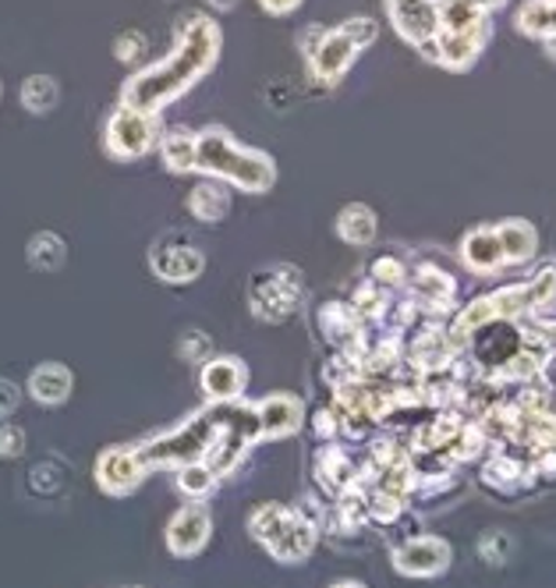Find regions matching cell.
I'll list each match as a JSON object with an SVG mask.
<instances>
[{
	"mask_svg": "<svg viewBox=\"0 0 556 588\" xmlns=\"http://www.w3.org/2000/svg\"><path fill=\"white\" fill-rule=\"evenodd\" d=\"M217 47H220V33L209 19H192L189 28H181V43L178 50L170 53V61L156 64L149 71H142L135 82H128L124 89V104L132 110H153L174 99L181 89L206 75L209 64L217 61Z\"/></svg>",
	"mask_w": 556,
	"mask_h": 588,
	"instance_id": "6da1fadb",
	"label": "cell"
},
{
	"mask_svg": "<svg viewBox=\"0 0 556 588\" xmlns=\"http://www.w3.org/2000/svg\"><path fill=\"white\" fill-rule=\"evenodd\" d=\"M195 164L209 170V175H223L238 181L241 189L249 192H263L266 184L274 181V164H269L263 153L241 149L220 128H209V132L195 139Z\"/></svg>",
	"mask_w": 556,
	"mask_h": 588,
	"instance_id": "7a4b0ae2",
	"label": "cell"
},
{
	"mask_svg": "<svg viewBox=\"0 0 556 588\" xmlns=\"http://www.w3.org/2000/svg\"><path fill=\"white\" fill-rule=\"evenodd\" d=\"M252 536L283 564H298L316 550V525L291 507L266 504L249 518Z\"/></svg>",
	"mask_w": 556,
	"mask_h": 588,
	"instance_id": "3957f363",
	"label": "cell"
},
{
	"mask_svg": "<svg viewBox=\"0 0 556 588\" xmlns=\"http://www.w3.org/2000/svg\"><path fill=\"white\" fill-rule=\"evenodd\" d=\"M220 429V408L198 411L195 419H189L184 425H178L174 433H167L160 440L138 443V457L146 461V468L153 465H192L198 457H206L213 436Z\"/></svg>",
	"mask_w": 556,
	"mask_h": 588,
	"instance_id": "277c9868",
	"label": "cell"
},
{
	"mask_svg": "<svg viewBox=\"0 0 556 588\" xmlns=\"http://www.w3.org/2000/svg\"><path fill=\"white\" fill-rule=\"evenodd\" d=\"M259 440V415L255 408H220V429L206 451V468L213 476H227L241 465V457Z\"/></svg>",
	"mask_w": 556,
	"mask_h": 588,
	"instance_id": "5b68a950",
	"label": "cell"
},
{
	"mask_svg": "<svg viewBox=\"0 0 556 588\" xmlns=\"http://www.w3.org/2000/svg\"><path fill=\"white\" fill-rule=\"evenodd\" d=\"M298 295H302V280H298L294 269L280 266V269H266V274L252 280L249 301L259 320L280 323L298 309Z\"/></svg>",
	"mask_w": 556,
	"mask_h": 588,
	"instance_id": "8992f818",
	"label": "cell"
},
{
	"mask_svg": "<svg viewBox=\"0 0 556 588\" xmlns=\"http://www.w3.org/2000/svg\"><path fill=\"white\" fill-rule=\"evenodd\" d=\"M146 461L138 457V447H113L104 451L96 461V482L99 490L110 493V496H124L132 493L135 485L146 479Z\"/></svg>",
	"mask_w": 556,
	"mask_h": 588,
	"instance_id": "52a82bcc",
	"label": "cell"
},
{
	"mask_svg": "<svg viewBox=\"0 0 556 588\" xmlns=\"http://www.w3.org/2000/svg\"><path fill=\"white\" fill-rule=\"evenodd\" d=\"M447 564H450V547L436 536L408 539L394 553V567L408 578H433L439 571H447Z\"/></svg>",
	"mask_w": 556,
	"mask_h": 588,
	"instance_id": "ba28073f",
	"label": "cell"
},
{
	"mask_svg": "<svg viewBox=\"0 0 556 588\" xmlns=\"http://www.w3.org/2000/svg\"><path fill=\"white\" fill-rule=\"evenodd\" d=\"M153 269H156V277H164L170 284L195 280L203 274V252H198L189 238L167 235L160 245L153 249Z\"/></svg>",
	"mask_w": 556,
	"mask_h": 588,
	"instance_id": "9c48e42d",
	"label": "cell"
},
{
	"mask_svg": "<svg viewBox=\"0 0 556 588\" xmlns=\"http://www.w3.org/2000/svg\"><path fill=\"white\" fill-rule=\"evenodd\" d=\"M107 146H110V153H118V156L146 153L153 146V118H149V113H142V110H132V107L118 110V113H113L110 128H107Z\"/></svg>",
	"mask_w": 556,
	"mask_h": 588,
	"instance_id": "30bf717a",
	"label": "cell"
},
{
	"mask_svg": "<svg viewBox=\"0 0 556 588\" xmlns=\"http://www.w3.org/2000/svg\"><path fill=\"white\" fill-rule=\"evenodd\" d=\"M209 532H213V521L203 507L198 504L181 507L167 525V547L174 556H195L209 542Z\"/></svg>",
	"mask_w": 556,
	"mask_h": 588,
	"instance_id": "8fae6325",
	"label": "cell"
},
{
	"mask_svg": "<svg viewBox=\"0 0 556 588\" xmlns=\"http://www.w3.org/2000/svg\"><path fill=\"white\" fill-rule=\"evenodd\" d=\"M255 415H259V436L280 440V436L298 433V425L305 419V408L302 400L291 394H269L255 405Z\"/></svg>",
	"mask_w": 556,
	"mask_h": 588,
	"instance_id": "7c38bea8",
	"label": "cell"
},
{
	"mask_svg": "<svg viewBox=\"0 0 556 588\" xmlns=\"http://www.w3.org/2000/svg\"><path fill=\"white\" fill-rule=\"evenodd\" d=\"M390 19L419 47H425L439 33V8L433 0H390Z\"/></svg>",
	"mask_w": 556,
	"mask_h": 588,
	"instance_id": "4fadbf2b",
	"label": "cell"
},
{
	"mask_svg": "<svg viewBox=\"0 0 556 588\" xmlns=\"http://www.w3.org/2000/svg\"><path fill=\"white\" fill-rule=\"evenodd\" d=\"M245 383H249V369L238 358H209L203 365V391L217 405H231L245 391Z\"/></svg>",
	"mask_w": 556,
	"mask_h": 588,
	"instance_id": "5bb4252c",
	"label": "cell"
},
{
	"mask_svg": "<svg viewBox=\"0 0 556 588\" xmlns=\"http://www.w3.org/2000/svg\"><path fill=\"white\" fill-rule=\"evenodd\" d=\"M316 471H319V482L334 493H345L351 485H359V471H354L351 454L345 447H337L334 440L316 454Z\"/></svg>",
	"mask_w": 556,
	"mask_h": 588,
	"instance_id": "9a60e30c",
	"label": "cell"
},
{
	"mask_svg": "<svg viewBox=\"0 0 556 588\" xmlns=\"http://www.w3.org/2000/svg\"><path fill=\"white\" fill-rule=\"evenodd\" d=\"M454 340L450 334H444V329H425V334L415 337V344H411V351H408V362L422 369V372H436V369H447L450 365V358H454Z\"/></svg>",
	"mask_w": 556,
	"mask_h": 588,
	"instance_id": "2e32d148",
	"label": "cell"
},
{
	"mask_svg": "<svg viewBox=\"0 0 556 588\" xmlns=\"http://www.w3.org/2000/svg\"><path fill=\"white\" fill-rule=\"evenodd\" d=\"M319 326H323V337L337 344V348L345 351H354L362 340V329H359V315H354L351 305H340V301H334V305H323L319 309Z\"/></svg>",
	"mask_w": 556,
	"mask_h": 588,
	"instance_id": "e0dca14e",
	"label": "cell"
},
{
	"mask_svg": "<svg viewBox=\"0 0 556 588\" xmlns=\"http://www.w3.org/2000/svg\"><path fill=\"white\" fill-rule=\"evenodd\" d=\"M71 386H75L71 369L57 362L39 365L33 376H28V394H33V400H39V405H64L71 397Z\"/></svg>",
	"mask_w": 556,
	"mask_h": 588,
	"instance_id": "ac0fdd59",
	"label": "cell"
},
{
	"mask_svg": "<svg viewBox=\"0 0 556 588\" xmlns=\"http://www.w3.org/2000/svg\"><path fill=\"white\" fill-rule=\"evenodd\" d=\"M464 263L479 269V274H493V269H500L507 263L496 227H482V231L464 238Z\"/></svg>",
	"mask_w": 556,
	"mask_h": 588,
	"instance_id": "d6986e66",
	"label": "cell"
},
{
	"mask_svg": "<svg viewBox=\"0 0 556 588\" xmlns=\"http://www.w3.org/2000/svg\"><path fill=\"white\" fill-rule=\"evenodd\" d=\"M354 53H359V47H354L351 36L345 33V28H340V33L319 39V47L312 50V64H316V71H319L323 79H337L340 71L351 64Z\"/></svg>",
	"mask_w": 556,
	"mask_h": 588,
	"instance_id": "ffe728a7",
	"label": "cell"
},
{
	"mask_svg": "<svg viewBox=\"0 0 556 588\" xmlns=\"http://www.w3.org/2000/svg\"><path fill=\"white\" fill-rule=\"evenodd\" d=\"M496 235H500V245H504V260L507 263H524V260H532V252H535V231L529 224H504V227H496Z\"/></svg>",
	"mask_w": 556,
	"mask_h": 588,
	"instance_id": "44dd1931",
	"label": "cell"
},
{
	"mask_svg": "<svg viewBox=\"0 0 556 588\" xmlns=\"http://www.w3.org/2000/svg\"><path fill=\"white\" fill-rule=\"evenodd\" d=\"M411 291H415V298L425 301V305L439 309L454 298V280L447 274H439V269H419V277L411 280Z\"/></svg>",
	"mask_w": 556,
	"mask_h": 588,
	"instance_id": "7402d4cb",
	"label": "cell"
},
{
	"mask_svg": "<svg viewBox=\"0 0 556 588\" xmlns=\"http://www.w3.org/2000/svg\"><path fill=\"white\" fill-rule=\"evenodd\" d=\"M340 238L351 241V245H368V241L376 238V217L373 209L365 206H348L345 213H340Z\"/></svg>",
	"mask_w": 556,
	"mask_h": 588,
	"instance_id": "603a6c76",
	"label": "cell"
},
{
	"mask_svg": "<svg viewBox=\"0 0 556 588\" xmlns=\"http://www.w3.org/2000/svg\"><path fill=\"white\" fill-rule=\"evenodd\" d=\"M482 482L496 485L500 493H515L518 485L524 482V465L515 461V457H507V454H496L493 461L482 468Z\"/></svg>",
	"mask_w": 556,
	"mask_h": 588,
	"instance_id": "cb8c5ba5",
	"label": "cell"
},
{
	"mask_svg": "<svg viewBox=\"0 0 556 588\" xmlns=\"http://www.w3.org/2000/svg\"><path fill=\"white\" fill-rule=\"evenodd\" d=\"M189 206H192V213L198 220H206V224H213V220H220L223 213H227V192L220 189V184H213V181H206V184H198V189L192 192V199H189Z\"/></svg>",
	"mask_w": 556,
	"mask_h": 588,
	"instance_id": "d4e9b609",
	"label": "cell"
},
{
	"mask_svg": "<svg viewBox=\"0 0 556 588\" xmlns=\"http://www.w3.org/2000/svg\"><path fill=\"white\" fill-rule=\"evenodd\" d=\"M164 160L170 170H189L195 167V139L192 132H184V128H174L167 139H164Z\"/></svg>",
	"mask_w": 556,
	"mask_h": 588,
	"instance_id": "484cf974",
	"label": "cell"
},
{
	"mask_svg": "<svg viewBox=\"0 0 556 588\" xmlns=\"http://www.w3.org/2000/svg\"><path fill=\"white\" fill-rule=\"evenodd\" d=\"M64 241L50 235V231H43L33 238V245H28V263H33L36 269H57L64 263Z\"/></svg>",
	"mask_w": 556,
	"mask_h": 588,
	"instance_id": "4316f807",
	"label": "cell"
},
{
	"mask_svg": "<svg viewBox=\"0 0 556 588\" xmlns=\"http://www.w3.org/2000/svg\"><path fill=\"white\" fill-rule=\"evenodd\" d=\"M22 104L33 113H47L57 104V82L47 75H33L22 85Z\"/></svg>",
	"mask_w": 556,
	"mask_h": 588,
	"instance_id": "83f0119b",
	"label": "cell"
},
{
	"mask_svg": "<svg viewBox=\"0 0 556 588\" xmlns=\"http://www.w3.org/2000/svg\"><path fill=\"white\" fill-rule=\"evenodd\" d=\"M213 485H217V476L206 468V465H181L178 471V490L184 496H192V500H203L206 493H213Z\"/></svg>",
	"mask_w": 556,
	"mask_h": 588,
	"instance_id": "f1b7e54d",
	"label": "cell"
},
{
	"mask_svg": "<svg viewBox=\"0 0 556 588\" xmlns=\"http://www.w3.org/2000/svg\"><path fill=\"white\" fill-rule=\"evenodd\" d=\"M479 553L486 564H507L510 556H515V539H510L507 532H489V536H482Z\"/></svg>",
	"mask_w": 556,
	"mask_h": 588,
	"instance_id": "f546056e",
	"label": "cell"
},
{
	"mask_svg": "<svg viewBox=\"0 0 556 588\" xmlns=\"http://www.w3.org/2000/svg\"><path fill=\"white\" fill-rule=\"evenodd\" d=\"M529 295H532V309H543L556 298V266H543L539 277L529 284Z\"/></svg>",
	"mask_w": 556,
	"mask_h": 588,
	"instance_id": "4dcf8cb0",
	"label": "cell"
},
{
	"mask_svg": "<svg viewBox=\"0 0 556 588\" xmlns=\"http://www.w3.org/2000/svg\"><path fill=\"white\" fill-rule=\"evenodd\" d=\"M25 451V433L19 425L0 419V457H19Z\"/></svg>",
	"mask_w": 556,
	"mask_h": 588,
	"instance_id": "1f68e13d",
	"label": "cell"
},
{
	"mask_svg": "<svg viewBox=\"0 0 556 588\" xmlns=\"http://www.w3.org/2000/svg\"><path fill=\"white\" fill-rule=\"evenodd\" d=\"M181 355H184V362H198V358H206L209 355V337L198 334V329H189L184 340H181Z\"/></svg>",
	"mask_w": 556,
	"mask_h": 588,
	"instance_id": "d6a6232c",
	"label": "cell"
},
{
	"mask_svg": "<svg viewBox=\"0 0 556 588\" xmlns=\"http://www.w3.org/2000/svg\"><path fill=\"white\" fill-rule=\"evenodd\" d=\"M373 274H376V284H401L404 280V266L397 260H379L373 266Z\"/></svg>",
	"mask_w": 556,
	"mask_h": 588,
	"instance_id": "836d02e7",
	"label": "cell"
},
{
	"mask_svg": "<svg viewBox=\"0 0 556 588\" xmlns=\"http://www.w3.org/2000/svg\"><path fill=\"white\" fill-rule=\"evenodd\" d=\"M19 400H22L19 386H14L11 380H0V419H8V415L19 408Z\"/></svg>",
	"mask_w": 556,
	"mask_h": 588,
	"instance_id": "e575fe53",
	"label": "cell"
},
{
	"mask_svg": "<svg viewBox=\"0 0 556 588\" xmlns=\"http://www.w3.org/2000/svg\"><path fill=\"white\" fill-rule=\"evenodd\" d=\"M142 50H146V39H142L138 33H128L118 39V57L121 61H135V57H142Z\"/></svg>",
	"mask_w": 556,
	"mask_h": 588,
	"instance_id": "d590c367",
	"label": "cell"
},
{
	"mask_svg": "<svg viewBox=\"0 0 556 588\" xmlns=\"http://www.w3.org/2000/svg\"><path fill=\"white\" fill-rule=\"evenodd\" d=\"M337 429H340V419L334 415V408H319L316 411V433L326 436V443H330L337 436Z\"/></svg>",
	"mask_w": 556,
	"mask_h": 588,
	"instance_id": "8d00e7d4",
	"label": "cell"
},
{
	"mask_svg": "<svg viewBox=\"0 0 556 588\" xmlns=\"http://www.w3.org/2000/svg\"><path fill=\"white\" fill-rule=\"evenodd\" d=\"M263 4H266L269 11H277V14H280V11H291L294 4H302V0H263Z\"/></svg>",
	"mask_w": 556,
	"mask_h": 588,
	"instance_id": "74e56055",
	"label": "cell"
},
{
	"mask_svg": "<svg viewBox=\"0 0 556 588\" xmlns=\"http://www.w3.org/2000/svg\"><path fill=\"white\" fill-rule=\"evenodd\" d=\"M209 4H217V8H231L234 0H209Z\"/></svg>",
	"mask_w": 556,
	"mask_h": 588,
	"instance_id": "f35d334b",
	"label": "cell"
},
{
	"mask_svg": "<svg viewBox=\"0 0 556 588\" xmlns=\"http://www.w3.org/2000/svg\"><path fill=\"white\" fill-rule=\"evenodd\" d=\"M337 588H365V585H354V581H345V585H337Z\"/></svg>",
	"mask_w": 556,
	"mask_h": 588,
	"instance_id": "ab89813d",
	"label": "cell"
}]
</instances>
